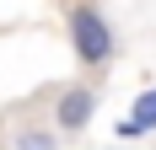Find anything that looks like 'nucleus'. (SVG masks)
<instances>
[{"instance_id":"obj_1","label":"nucleus","mask_w":156,"mask_h":150,"mask_svg":"<svg viewBox=\"0 0 156 150\" xmlns=\"http://www.w3.org/2000/svg\"><path fill=\"white\" fill-rule=\"evenodd\" d=\"M65 32H70V48L86 70H108L113 54H119V38H113V22L97 11L92 0H76L65 11Z\"/></svg>"},{"instance_id":"obj_2","label":"nucleus","mask_w":156,"mask_h":150,"mask_svg":"<svg viewBox=\"0 0 156 150\" xmlns=\"http://www.w3.org/2000/svg\"><path fill=\"white\" fill-rule=\"evenodd\" d=\"M97 113V91L86 86V80H76V86H65L59 97H54V129L59 134H81L86 123H92Z\"/></svg>"},{"instance_id":"obj_3","label":"nucleus","mask_w":156,"mask_h":150,"mask_svg":"<svg viewBox=\"0 0 156 150\" xmlns=\"http://www.w3.org/2000/svg\"><path fill=\"white\" fill-rule=\"evenodd\" d=\"M151 129H156V86L135 97V113H129V118H119V139H140V134H151Z\"/></svg>"},{"instance_id":"obj_4","label":"nucleus","mask_w":156,"mask_h":150,"mask_svg":"<svg viewBox=\"0 0 156 150\" xmlns=\"http://www.w3.org/2000/svg\"><path fill=\"white\" fill-rule=\"evenodd\" d=\"M16 150H59V129H22L16 134Z\"/></svg>"}]
</instances>
